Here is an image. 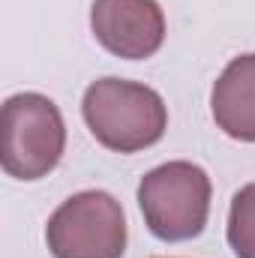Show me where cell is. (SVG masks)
I'll use <instances>...</instances> for the list:
<instances>
[{
	"mask_svg": "<svg viewBox=\"0 0 255 258\" xmlns=\"http://www.w3.org/2000/svg\"><path fill=\"white\" fill-rule=\"evenodd\" d=\"M81 114L90 135L114 153L153 147L168 129V108L153 87L111 75L84 90Z\"/></svg>",
	"mask_w": 255,
	"mask_h": 258,
	"instance_id": "1",
	"label": "cell"
},
{
	"mask_svg": "<svg viewBox=\"0 0 255 258\" xmlns=\"http://www.w3.org/2000/svg\"><path fill=\"white\" fill-rule=\"evenodd\" d=\"M210 177L201 165L174 159L147 171L138 183V207L153 237L165 243L192 240L210 216Z\"/></svg>",
	"mask_w": 255,
	"mask_h": 258,
	"instance_id": "2",
	"label": "cell"
},
{
	"mask_svg": "<svg viewBox=\"0 0 255 258\" xmlns=\"http://www.w3.org/2000/svg\"><path fill=\"white\" fill-rule=\"evenodd\" d=\"M66 126L60 108L42 93H15L0 114V162L15 180L51 174L63 156Z\"/></svg>",
	"mask_w": 255,
	"mask_h": 258,
	"instance_id": "3",
	"label": "cell"
},
{
	"mask_svg": "<svg viewBox=\"0 0 255 258\" xmlns=\"http://www.w3.org/2000/svg\"><path fill=\"white\" fill-rule=\"evenodd\" d=\"M54 258H123L126 216L120 201L102 189L69 195L45 225Z\"/></svg>",
	"mask_w": 255,
	"mask_h": 258,
	"instance_id": "4",
	"label": "cell"
},
{
	"mask_svg": "<svg viewBox=\"0 0 255 258\" xmlns=\"http://www.w3.org/2000/svg\"><path fill=\"white\" fill-rule=\"evenodd\" d=\"M90 30L108 54L147 60L162 48L165 15L156 0H93Z\"/></svg>",
	"mask_w": 255,
	"mask_h": 258,
	"instance_id": "5",
	"label": "cell"
},
{
	"mask_svg": "<svg viewBox=\"0 0 255 258\" xmlns=\"http://www.w3.org/2000/svg\"><path fill=\"white\" fill-rule=\"evenodd\" d=\"M216 126L234 141H255V51L240 54L222 69L210 90Z\"/></svg>",
	"mask_w": 255,
	"mask_h": 258,
	"instance_id": "6",
	"label": "cell"
},
{
	"mask_svg": "<svg viewBox=\"0 0 255 258\" xmlns=\"http://www.w3.org/2000/svg\"><path fill=\"white\" fill-rule=\"evenodd\" d=\"M225 237L237 258H255V183H246L234 192Z\"/></svg>",
	"mask_w": 255,
	"mask_h": 258,
	"instance_id": "7",
	"label": "cell"
}]
</instances>
